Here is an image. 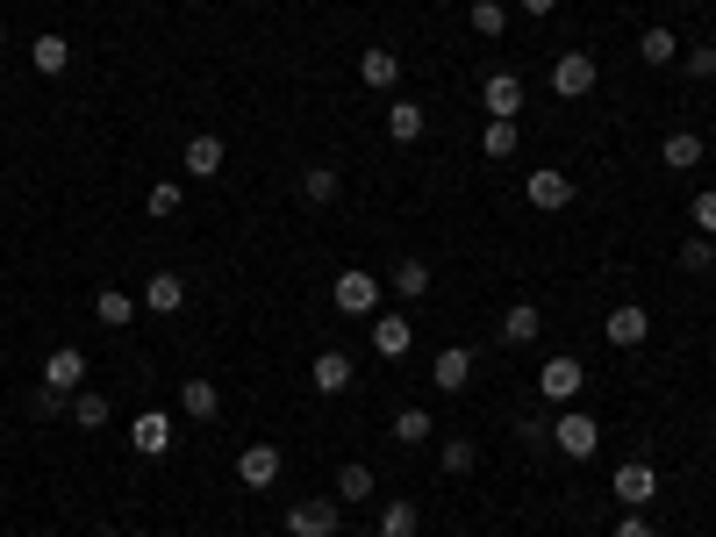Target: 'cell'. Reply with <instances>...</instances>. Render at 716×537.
<instances>
[{
	"instance_id": "obj_17",
	"label": "cell",
	"mask_w": 716,
	"mask_h": 537,
	"mask_svg": "<svg viewBox=\"0 0 716 537\" xmlns=\"http://www.w3.org/2000/svg\"><path fill=\"white\" fill-rule=\"evenodd\" d=\"M309 388L315 394H344L352 388V359H344V351H323V359L309 365Z\"/></svg>"
},
{
	"instance_id": "obj_3",
	"label": "cell",
	"mask_w": 716,
	"mask_h": 537,
	"mask_svg": "<svg viewBox=\"0 0 716 537\" xmlns=\"http://www.w3.org/2000/svg\"><path fill=\"white\" fill-rule=\"evenodd\" d=\"M480 107L495 122H516V115H523V80H516V72H487V80H480Z\"/></svg>"
},
{
	"instance_id": "obj_23",
	"label": "cell",
	"mask_w": 716,
	"mask_h": 537,
	"mask_svg": "<svg viewBox=\"0 0 716 537\" xmlns=\"http://www.w3.org/2000/svg\"><path fill=\"white\" fill-rule=\"evenodd\" d=\"M129 437H136V452H144V458L173 452V423H165V416H136V430H129Z\"/></svg>"
},
{
	"instance_id": "obj_41",
	"label": "cell",
	"mask_w": 716,
	"mask_h": 537,
	"mask_svg": "<svg viewBox=\"0 0 716 537\" xmlns=\"http://www.w3.org/2000/svg\"><path fill=\"white\" fill-rule=\"evenodd\" d=\"M516 8H523V14H552L559 0H516Z\"/></svg>"
},
{
	"instance_id": "obj_39",
	"label": "cell",
	"mask_w": 716,
	"mask_h": 537,
	"mask_svg": "<svg viewBox=\"0 0 716 537\" xmlns=\"http://www.w3.org/2000/svg\"><path fill=\"white\" fill-rule=\"evenodd\" d=\"M616 537H660V530L645 524V509H631V516H623V524H616Z\"/></svg>"
},
{
	"instance_id": "obj_1",
	"label": "cell",
	"mask_w": 716,
	"mask_h": 537,
	"mask_svg": "<svg viewBox=\"0 0 716 537\" xmlns=\"http://www.w3.org/2000/svg\"><path fill=\"white\" fill-rule=\"evenodd\" d=\"M344 502H294L287 509V537H338Z\"/></svg>"
},
{
	"instance_id": "obj_35",
	"label": "cell",
	"mask_w": 716,
	"mask_h": 537,
	"mask_svg": "<svg viewBox=\"0 0 716 537\" xmlns=\"http://www.w3.org/2000/svg\"><path fill=\"white\" fill-rule=\"evenodd\" d=\"M681 65H688V80H716V43H695V51H681Z\"/></svg>"
},
{
	"instance_id": "obj_9",
	"label": "cell",
	"mask_w": 716,
	"mask_h": 537,
	"mask_svg": "<svg viewBox=\"0 0 716 537\" xmlns=\"http://www.w3.org/2000/svg\"><path fill=\"white\" fill-rule=\"evenodd\" d=\"M237 481L266 495V487L280 481V452H272V444H243V452H237Z\"/></svg>"
},
{
	"instance_id": "obj_6",
	"label": "cell",
	"mask_w": 716,
	"mask_h": 537,
	"mask_svg": "<svg viewBox=\"0 0 716 537\" xmlns=\"http://www.w3.org/2000/svg\"><path fill=\"white\" fill-rule=\"evenodd\" d=\"M609 487H616V502H623V509H645V502L660 495V473H652L645 458H631V466H616V481H609Z\"/></svg>"
},
{
	"instance_id": "obj_16",
	"label": "cell",
	"mask_w": 716,
	"mask_h": 537,
	"mask_svg": "<svg viewBox=\"0 0 716 537\" xmlns=\"http://www.w3.org/2000/svg\"><path fill=\"white\" fill-rule=\"evenodd\" d=\"M660 165H666V173H695V165H703V136H695V130H674L660 144Z\"/></svg>"
},
{
	"instance_id": "obj_13",
	"label": "cell",
	"mask_w": 716,
	"mask_h": 537,
	"mask_svg": "<svg viewBox=\"0 0 716 537\" xmlns=\"http://www.w3.org/2000/svg\"><path fill=\"white\" fill-rule=\"evenodd\" d=\"M430 380L445 394H466V380H474V351L466 344H452V351H437V365H430Z\"/></svg>"
},
{
	"instance_id": "obj_21",
	"label": "cell",
	"mask_w": 716,
	"mask_h": 537,
	"mask_svg": "<svg viewBox=\"0 0 716 537\" xmlns=\"http://www.w3.org/2000/svg\"><path fill=\"white\" fill-rule=\"evenodd\" d=\"M423 122H430V115H423L416 101H394V107H387V136H394V144H416Z\"/></svg>"
},
{
	"instance_id": "obj_22",
	"label": "cell",
	"mask_w": 716,
	"mask_h": 537,
	"mask_svg": "<svg viewBox=\"0 0 716 537\" xmlns=\"http://www.w3.org/2000/svg\"><path fill=\"white\" fill-rule=\"evenodd\" d=\"M538 330H544V316L530 309V301H516V309L501 316V344H530V337H538Z\"/></svg>"
},
{
	"instance_id": "obj_43",
	"label": "cell",
	"mask_w": 716,
	"mask_h": 537,
	"mask_svg": "<svg viewBox=\"0 0 716 537\" xmlns=\"http://www.w3.org/2000/svg\"><path fill=\"white\" fill-rule=\"evenodd\" d=\"M0 43H8V29H0Z\"/></svg>"
},
{
	"instance_id": "obj_32",
	"label": "cell",
	"mask_w": 716,
	"mask_h": 537,
	"mask_svg": "<svg viewBox=\"0 0 716 537\" xmlns=\"http://www.w3.org/2000/svg\"><path fill=\"white\" fill-rule=\"evenodd\" d=\"M430 409H402V416H394V437H402V444H423V437H430Z\"/></svg>"
},
{
	"instance_id": "obj_18",
	"label": "cell",
	"mask_w": 716,
	"mask_h": 537,
	"mask_svg": "<svg viewBox=\"0 0 716 537\" xmlns=\"http://www.w3.org/2000/svg\"><path fill=\"white\" fill-rule=\"evenodd\" d=\"M408 344H416V330H408V316H373V351H380V359H402Z\"/></svg>"
},
{
	"instance_id": "obj_26",
	"label": "cell",
	"mask_w": 716,
	"mask_h": 537,
	"mask_svg": "<svg viewBox=\"0 0 716 537\" xmlns=\"http://www.w3.org/2000/svg\"><path fill=\"white\" fill-rule=\"evenodd\" d=\"M301 202L330 208V202H338V173H330V165H309V173H301Z\"/></svg>"
},
{
	"instance_id": "obj_10",
	"label": "cell",
	"mask_w": 716,
	"mask_h": 537,
	"mask_svg": "<svg viewBox=\"0 0 716 537\" xmlns=\"http://www.w3.org/2000/svg\"><path fill=\"white\" fill-rule=\"evenodd\" d=\"M86 380V351L80 344H58L51 359H43V388H58V394H72Z\"/></svg>"
},
{
	"instance_id": "obj_4",
	"label": "cell",
	"mask_w": 716,
	"mask_h": 537,
	"mask_svg": "<svg viewBox=\"0 0 716 537\" xmlns=\"http://www.w3.org/2000/svg\"><path fill=\"white\" fill-rule=\"evenodd\" d=\"M330 301H338L344 316H380V280H373V272H338Z\"/></svg>"
},
{
	"instance_id": "obj_38",
	"label": "cell",
	"mask_w": 716,
	"mask_h": 537,
	"mask_svg": "<svg viewBox=\"0 0 716 537\" xmlns=\"http://www.w3.org/2000/svg\"><path fill=\"white\" fill-rule=\"evenodd\" d=\"M151 215H179V187H151Z\"/></svg>"
},
{
	"instance_id": "obj_37",
	"label": "cell",
	"mask_w": 716,
	"mask_h": 537,
	"mask_svg": "<svg viewBox=\"0 0 716 537\" xmlns=\"http://www.w3.org/2000/svg\"><path fill=\"white\" fill-rule=\"evenodd\" d=\"M681 266H688V272H709V266H716V251H709V237H695V244H688V251H681Z\"/></svg>"
},
{
	"instance_id": "obj_36",
	"label": "cell",
	"mask_w": 716,
	"mask_h": 537,
	"mask_svg": "<svg viewBox=\"0 0 716 537\" xmlns=\"http://www.w3.org/2000/svg\"><path fill=\"white\" fill-rule=\"evenodd\" d=\"M688 215H695V237H716V187H709V194H695V208H688Z\"/></svg>"
},
{
	"instance_id": "obj_20",
	"label": "cell",
	"mask_w": 716,
	"mask_h": 537,
	"mask_svg": "<svg viewBox=\"0 0 716 537\" xmlns=\"http://www.w3.org/2000/svg\"><path fill=\"white\" fill-rule=\"evenodd\" d=\"M179 409H187L194 423H216V409H222V394L208 388V380H187V388H179Z\"/></svg>"
},
{
	"instance_id": "obj_44",
	"label": "cell",
	"mask_w": 716,
	"mask_h": 537,
	"mask_svg": "<svg viewBox=\"0 0 716 537\" xmlns=\"http://www.w3.org/2000/svg\"><path fill=\"white\" fill-rule=\"evenodd\" d=\"M709 430H716V416H709Z\"/></svg>"
},
{
	"instance_id": "obj_29",
	"label": "cell",
	"mask_w": 716,
	"mask_h": 537,
	"mask_svg": "<svg viewBox=\"0 0 716 537\" xmlns=\"http://www.w3.org/2000/svg\"><path fill=\"white\" fill-rule=\"evenodd\" d=\"M501 29H509V8H501V0H474V37L495 43Z\"/></svg>"
},
{
	"instance_id": "obj_2",
	"label": "cell",
	"mask_w": 716,
	"mask_h": 537,
	"mask_svg": "<svg viewBox=\"0 0 716 537\" xmlns=\"http://www.w3.org/2000/svg\"><path fill=\"white\" fill-rule=\"evenodd\" d=\"M552 444L567 458H595L602 452V430H595V416H581V409H567V416L552 423Z\"/></svg>"
},
{
	"instance_id": "obj_25",
	"label": "cell",
	"mask_w": 716,
	"mask_h": 537,
	"mask_svg": "<svg viewBox=\"0 0 716 537\" xmlns=\"http://www.w3.org/2000/svg\"><path fill=\"white\" fill-rule=\"evenodd\" d=\"M416 530H423L416 502H387V509H380V537H416Z\"/></svg>"
},
{
	"instance_id": "obj_30",
	"label": "cell",
	"mask_w": 716,
	"mask_h": 537,
	"mask_svg": "<svg viewBox=\"0 0 716 537\" xmlns=\"http://www.w3.org/2000/svg\"><path fill=\"white\" fill-rule=\"evenodd\" d=\"M338 502H373V466H344L338 473Z\"/></svg>"
},
{
	"instance_id": "obj_31",
	"label": "cell",
	"mask_w": 716,
	"mask_h": 537,
	"mask_svg": "<svg viewBox=\"0 0 716 537\" xmlns=\"http://www.w3.org/2000/svg\"><path fill=\"white\" fill-rule=\"evenodd\" d=\"M94 316H101V322H108V330H122V322H129V316H136V301H129V295H122V287H108V295H101V301H94Z\"/></svg>"
},
{
	"instance_id": "obj_15",
	"label": "cell",
	"mask_w": 716,
	"mask_h": 537,
	"mask_svg": "<svg viewBox=\"0 0 716 537\" xmlns=\"http://www.w3.org/2000/svg\"><path fill=\"white\" fill-rule=\"evenodd\" d=\"M359 80H365V86H373V94H387V86H394V80H402V58H394V51H387V43H373V51H365V58H359Z\"/></svg>"
},
{
	"instance_id": "obj_40",
	"label": "cell",
	"mask_w": 716,
	"mask_h": 537,
	"mask_svg": "<svg viewBox=\"0 0 716 537\" xmlns=\"http://www.w3.org/2000/svg\"><path fill=\"white\" fill-rule=\"evenodd\" d=\"M29 409H37V416H58V409H65V394H58V388H37V402H29Z\"/></svg>"
},
{
	"instance_id": "obj_45",
	"label": "cell",
	"mask_w": 716,
	"mask_h": 537,
	"mask_svg": "<svg viewBox=\"0 0 716 537\" xmlns=\"http://www.w3.org/2000/svg\"><path fill=\"white\" fill-rule=\"evenodd\" d=\"M338 537H344V530H338Z\"/></svg>"
},
{
	"instance_id": "obj_27",
	"label": "cell",
	"mask_w": 716,
	"mask_h": 537,
	"mask_svg": "<svg viewBox=\"0 0 716 537\" xmlns=\"http://www.w3.org/2000/svg\"><path fill=\"white\" fill-rule=\"evenodd\" d=\"M394 295H402V301H423V295H430V266L402 258V266H394Z\"/></svg>"
},
{
	"instance_id": "obj_24",
	"label": "cell",
	"mask_w": 716,
	"mask_h": 537,
	"mask_svg": "<svg viewBox=\"0 0 716 537\" xmlns=\"http://www.w3.org/2000/svg\"><path fill=\"white\" fill-rule=\"evenodd\" d=\"M637 58H645V65H674L681 37H674V29H645V37H637Z\"/></svg>"
},
{
	"instance_id": "obj_5",
	"label": "cell",
	"mask_w": 716,
	"mask_h": 537,
	"mask_svg": "<svg viewBox=\"0 0 716 537\" xmlns=\"http://www.w3.org/2000/svg\"><path fill=\"white\" fill-rule=\"evenodd\" d=\"M602 337H609V344H616V351H637V344H645V337H652V316L637 309V301H623V309H609Z\"/></svg>"
},
{
	"instance_id": "obj_42",
	"label": "cell",
	"mask_w": 716,
	"mask_h": 537,
	"mask_svg": "<svg viewBox=\"0 0 716 537\" xmlns=\"http://www.w3.org/2000/svg\"><path fill=\"white\" fill-rule=\"evenodd\" d=\"M101 537H122V530H101Z\"/></svg>"
},
{
	"instance_id": "obj_28",
	"label": "cell",
	"mask_w": 716,
	"mask_h": 537,
	"mask_svg": "<svg viewBox=\"0 0 716 537\" xmlns=\"http://www.w3.org/2000/svg\"><path fill=\"white\" fill-rule=\"evenodd\" d=\"M72 423H80V430H101V423H108V394L80 388V394H72Z\"/></svg>"
},
{
	"instance_id": "obj_8",
	"label": "cell",
	"mask_w": 716,
	"mask_h": 537,
	"mask_svg": "<svg viewBox=\"0 0 716 537\" xmlns=\"http://www.w3.org/2000/svg\"><path fill=\"white\" fill-rule=\"evenodd\" d=\"M581 388H588L581 359H544V373H538V394H544V402H573Z\"/></svg>"
},
{
	"instance_id": "obj_11",
	"label": "cell",
	"mask_w": 716,
	"mask_h": 537,
	"mask_svg": "<svg viewBox=\"0 0 716 537\" xmlns=\"http://www.w3.org/2000/svg\"><path fill=\"white\" fill-rule=\"evenodd\" d=\"M523 194H530V208H544V215H552V208H567V202H573V179H567V173H552V165H538Z\"/></svg>"
},
{
	"instance_id": "obj_7",
	"label": "cell",
	"mask_w": 716,
	"mask_h": 537,
	"mask_svg": "<svg viewBox=\"0 0 716 537\" xmlns=\"http://www.w3.org/2000/svg\"><path fill=\"white\" fill-rule=\"evenodd\" d=\"M588 86H595V58H588V51H567V58L552 65V94H559V101H581Z\"/></svg>"
},
{
	"instance_id": "obj_14",
	"label": "cell",
	"mask_w": 716,
	"mask_h": 537,
	"mask_svg": "<svg viewBox=\"0 0 716 537\" xmlns=\"http://www.w3.org/2000/svg\"><path fill=\"white\" fill-rule=\"evenodd\" d=\"M29 65H37V72H43V80H58V72H65V65H72V43H65V37H58V29H43V37H37V43H29Z\"/></svg>"
},
{
	"instance_id": "obj_34",
	"label": "cell",
	"mask_w": 716,
	"mask_h": 537,
	"mask_svg": "<svg viewBox=\"0 0 716 537\" xmlns=\"http://www.w3.org/2000/svg\"><path fill=\"white\" fill-rule=\"evenodd\" d=\"M437 458H445V473H474V458H480V452H474V437H452Z\"/></svg>"
},
{
	"instance_id": "obj_19",
	"label": "cell",
	"mask_w": 716,
	"mask_h": 537,
	"mask_svg": "<svg viewBox=\"0 0 716 537\" xmlns=\"http://www.w3.org/2000/svg\"><path fill=\"white\" fill-rule=\"evenodd\" d=\"M187 173L194 179H216L222 173V136H187Z\"/></svg>"
},
{
	"instance_id": "obj_33",
	"label": "cell",
	"mask_w": 716,
	"mask_h": 537,
	"mask_svg": "<svg viewBox=\"0 0 716 537\" xmlns=\"http://www.w3.org/2000/svg\"><path fill=\"white\" fill-rule=\"evenodd\" d=\"M480 151H487V158H516V122H487Z\"/></svg>"
},
{
	"instance_id": "obj_12",
	"label": "cell",
	"mask_w": 716,
	"mask_h": 537,
	"mask_svg": "<svg viewBox=\"0 0 716 537\" xmlns=\"http://www.w3.org/2000/svg\"><path fill=\"white\" fill-rule=\"evenodd\" d=\"M144 309H151V316H179V309H187V280H179V272H151Z\"/></svg>"
}]
</instances>
